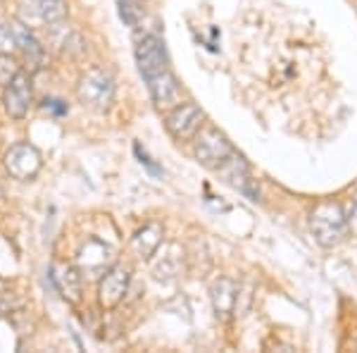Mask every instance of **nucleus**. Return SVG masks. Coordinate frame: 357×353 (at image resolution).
I'll return each mask as SVG.
<instances>
[{
    "mask_svg": "<svg viewBox=\"0 0 357 353\" xmlns=\"http://www.w3.org/2000/svg\"><path fill=\"white\" fill-rule=\"evenodd\" d=\"M24 15H29L31 20L38 17V24H55V22H60L65 17V8L57 0H36V3L26 5L22 10V17Z\"/></svg>",
    "mask_w": 357,
    "mask_h": 353,
    "instance_id": "obj_11",
    "label": "nucleus"
},
{
    "mask_svg": "<svg viewBox=\"0 0 357 353\" xmlns=\"http://www.w3.org/2000/svg\"><path fill=\"white\" fill-rule=\"evenodd\" d=\"M13 41L20 45L22 50H24V55H26V60L31 62L33 69H38V67H43V60H45V50H43V45L33 38V34L29 31V27L24 24H20V22H15L13 24Z\"/></svg>",
    "mask_w": 357,
    "mask_h": 353,
    "instance_id": "obj_10",
    "label": "nucleus"
},
{
    "mask_svg": "<svg viewBox=\"0 0 357 353\" xmlns=\"http://www.w3.org/2000/svg\"><path fill=\"white\" fill-rule=\"evenodd\" d=\"M5 167H8V172L15 179H31L41 170V155L29 143H17L5 155Z\"/></svg>",
    "mask_w": 357,
    "mask_h": 353,
    "instance_id": "obj_6",
    "label": "nucleus"
},
{
    "mask_svg": "<svg viewBox=\"0 0 357 353\" xmlns=\"http://www.w3.org/2000/svg\"><path fill=\"white\" fill-rule=\"evenodd\" d=\"M200 122H203V110L195 106V103H183V106H176L169 113L167 129H169V134L176 141H188L191 136L198 134Z\"/></svg>",
    "mask_w": 357,
    "mask_h": 353,
    "instance_id": "obj_4",
    "label": "nucleus"
},
{
    "mask_svg": "<svg viewBox=\"0 0 357 353\" xmlns=\"http://www.w3.org/2000/svg\"><path fill=\"white\" fill-rule=\"evenodd\" d=\"M112 94H114V82L102 67H91L89 72L79 79L77 96L84 106H89L93 110H105L110 106Z\"/></svg>",
    "mask_w": 357,
    "mask_h": 353,
    "instance_id": "obj_2",
    "label": "nucleus"
},
{
    "mask_svg": "<svg viewBox=\"0 0 357 353\" xmlns=\"http://www.w3.org/2000/svg\"><path fill=\"white\" fill-rule=\"evenodd\" d=\"M136 62L138 69H141L143 79H151L155 74L165 72L167 67V50L162 38L158 36H146L141 43L136 45Z\"/></svg>",
    "mask_w": 357,
    "mask_h": 353,
    "instance_id": "obj_5",
    "label": "nucleus"
},
{
    "mask_svg": "<svg viewBox=\"0 0 357 353\" xmlns=\"http://www.w3.org/2000/svg\"><path fill=\"white\" fill-rule=\"evenodd\" d=\"M17 65L10 60V55H0V84H10L17 77Z\"/></svg>",
    "mask_w": 357,
    "mask_h": 353,
    "instance_id": "obj_14",
    "label": "nucleus"
},
{
    "mask_svg": "<svg viewBox=\"0 0 357 353\" xmlns=\"http://www.w3.org/2000/svg\"><path fill=\"white\" fill-rule=\"evenodd\" d=\"M162 241V227L158 222H151L148 227H143L138 231V236L134 239V248L141 258H151L155 253V248Z\"/></svg>",
    "mask_w": 357,
    "mask_h": 353,
    "instance_id": "obj_13",
    "label": "nucleus"
},
{
    "mask_svg": "<svg viewBox=\"0 0 357 353\" xmlns=\"http://www.w3.org/2000/svg\"><path fill=\"white\" fill-rule=\"evenodd\" d=\"M212 303H215L217 315L229 317L236 305V287L231 280H220L212 287Z\"/></svg>",
    "mask_w": 357,
    "mask_h": 353,
    "instance_id": "obj_12",
    "label": "nucleus"
},
{
    "mask_svg": "<svg viewBox=\"0 0 357 353\" xmlns=\"http://www.w3.org/2000/svg\"><path fill=\"white\" fill-rule=\"evenodd\" d=\"M43 110H50L53 115H65L67 106L62 101H55V98H45V101H43Z\"/></svg>",
    "mask_w": 357,
    "mask_h": 353,
    "instance_id": "obj_15",
    "label": "nucleus"
},
{
    "mask_svg": "<svg viewBox=\"0 0 357 353\" xmlns=\"http://www.w3.org/2000/svg\"><path fill=\"white\" fill-rule=\"evenodd\" d=\"M348 229L357 236V201H355L353 210H350V215H348Z\"/></svg>",
    "mask_w": 357,
    "mask_h": 353,
    "instance_id": "obj_17",
    "label": "nucleus"
},
{
    "mask_svg": "<svg viewBox=\"0 0 357 353\" xmlns=\"http://www.w3.org/2000/svg\"><path fill=\"white\" fill-rule=\"evenodd\" d=\"M126 287H129V270L122 268V265L112 268L100 282V303L107 305V308L117 305L126 294Z\"/></svg>",
    "mask_w": 357,
    "mask_h": 353,
    "instance_id": "obj_9",
    "label": "nucleus"
},
{
    "mask_svg": "<svg viewBox=\"0 0 357 353\" xmlns=\"http://www.w3.org/2000/svg\"><path fill=\"white\" fill-rule=\"evenodd\" d=\"M310 227H312L314 239L324 248L336 246L348 231V217L343 215L341 206L336 201H324L310 215Z\"/></svg>",
    "mask_w": 357,
    "mask_h": 353,
    "instance_id": "obj_1",
    "label": "nucleus"
},
{
    "mask_svg": "<svg viewBox=\"0 0 357 353\" xmlns=\"http://www.w3.org/2000/svg\"><path fill=\"white\" fill-rule=\"evenodd\" d=\"M146 82H148V89H151L153 103L158 108H169V106H176V103L181 101V89H178L176 77L169 72V69L155 74V77L146 79Z\"/></svg>",
    "mask_w": 357,
    "mask_h": 353,
    "instance_id": "obj_7",
    "label": "nucleus"
},
{
    "mask_svg": "<svg viewBox=\"0 0 357 353\" xmlns=\"http://www.w3.org/2000/svg\"><path fill=\"white\" fill-rule=\"evenodd\" d=\"M236 153L231 143L227 141V136L222 134L215 127H205L203 131L195 138V155H198V163L210 167V170H220L229 158Z\"/></svg>",
    "mask_w": 357,
    "mask_h": 353,
    "instance_id": "obj_3",
    "label": "nucleus"
},
{
    "mask_svg": "<svg viewBox=\"0 0 357 353\" xmlns=\"http://www.w3.org/2000/svg\"><path fill=\"white\" fill-rule=\"evenodd\" d=\"M29 103H31V82H29L26 74H17L13 82L8 84L5 91V108L13 117H24Z\"/></svg>",
    "mask_w": 357,
    "mask_h": 353,
    "instance_id": "obj_8",
    "label": "nucleus"
},
{
    "mask_svg": "<svg viewBox=\"0 0 357 353\" xmlns=\"http://www.w3.org/2000/svg\"><path fill=\"white\" fill-rule=\"evenodd\" d=\"M134 150H136V155H138V158H141V163H143V165H146V167H148V170H151V172H153V175H160V167H155V165H153V160H151V158H148V155H146V153H143V150H141V146H136Z\"/></svg>",
    "mask_w": 357,
    "mask_h": 353,
    "instance_id": "obj_16",
    "label": "nucleus"
}]
</instances>
